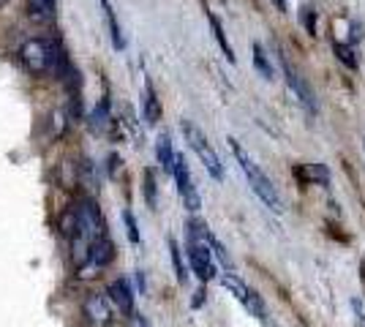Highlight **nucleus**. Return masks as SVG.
<instances>
[{
	"instance_id": "nucleus-1",
	"label": "nucleus",
	"mask_w": 365,
	"mask_h": 327,
	"mask_svg": "<svg viewBox=\"0 0 365 327\" xmlns=\"http://www.w3.org/2000/svg\"><path fill=\"white\" fill-rule=\"evenodd\" d=\"M19 61L33 77H46V74L63 77L68 71V58L58 38H28L19 47Z\"/></svg>"
},
{
	"instance_id": "nucleus-2",
	"label": "nucleus",
	"mask_w": 365,
	"mask_h": 327,
	"mask_svg": "<svg viewBox=\"0 0 365 327\" xmlns=\"http://www.w3.org/2000/svg\"><path fill=\"white\" fill-rule=\"evenodd\" d=\"M229 145H232V153H235V158L240 161V170H243V175L248 177V186L254 188V194H257L259 199L267 204L273 213H281V210H284V204H281V197H278L275 186L270 183V177H267V175H264V172L254 164V158L245 153L240 142L229 140Z\"/></svg>"
},
{
	"instance_id": "nucleus-3",
	"label": "nucleus",
	"mask_w": 365,
	"mask_h": 327,
	"mask_svg": "<svg viewBox=\"0 0 365 327\" xmlns=\"http://www.w3.org/2000/svg\"><path fill=\"white\" fill-rule=\"evenodd\" d=\"M180 128H182V134H185V140H188V145L197 150V156H199V161L205 164V170L210 172L215 180H221V177H224V170H221V161H218L215 150L210 147L207 137H205V134H202L191 120H182Z\"/></svg>"
},
{
	"instance_id": "nucleus-4",
	"label": "nucleus",
	"mask_w": 365,
	"mask_h": 327,
	"mask_svg": "<svg viewBox=\"0 0 365 327\" xmlns=\"http://www.w3.org/2000/svg\"><path fill=\"white\" fill-rule=\"evenodd\" d=\"M76 210V221H79V237H85L88 243L93 240H98V237H104V218L98 213V207L93 199H82V202L74 207Z\"/></svg>"
},
{
	"instance_id": "nucleus-5",
	"label": "nucleus",
	"mask_w": 365,
	"mask_h": 327,
	"mask_svg": "<svg viewBox=\"0 0 365 327\" xmlns=\"http://www.w3.org/2000/svg\"><path fill=\"white\" fill-rule=\"evenodd\" d=\"M172 175H175V183H178V191H180V197H182V204H185L191 213H197L199 207H202V199H199V191H197V186H194V180H191V170H188L182 153H175Z\"/></svg>"
},
{
	"instance_id": "nucleus-6",
	"label": "nucleus",
	"mask_w": 365,
	"mask_h": 327,
	"mask_svg": "<svg viewBox=\"0 0 365 327\" xmlns=\"http://www.w3.org/2000/svg\"><path fill=\"white\" fill-rule=\"evenodd\" d=\"M221 284L227 286L232 295L237 297L240 303H243L245 308H248V313H254L257 319H264V300L257 295V289H251L248 284H243V281L237 279V276H232V273H227V276H221Z\"/></svg>"
},
{
	"instance_id": "nucleus-7",
	"label": "nucleus",
	"mask_w": 365,
	"mask_h": 327,
	"mask_svg": "<svg viewBox=\"0 0 365 327\" xmlns=\"http://www.w3.org/2000/svg\"><path fill=\"white\" fill-rule=\"evenodd\" d=\"M112 259H115V243L104 234V237H98V240H93L91 243V249H88V262H85V267L79 270V276H82V279L96 276V270L107 267Z\"/></svg>"
},
{
	"instance_id": "nucleus-8",
	"label": "nucleus",
	"mask_w": 365,
	"mask_h": 327,
	"mask_svg": "<svg viewBox=\"0 0 365 327\" xmlns=\"http://www.w3.org/2000/svg\"><path fill=\"white\" fill-rule=\"evenodd\" d=\"M281 68H284V77H287V85L292 88V93L300 98V104H303L308 112H317V95L311 90V85H308V79L300 77V71L287 61V55H281Z\"/></svg>"
},
{
	"instance_id": "nucleus-9",
	"label": "nucleus",
	"mask_w": 365,
	"mask_h": 327,
	"mask_svg": "<svg viewBox=\"0 0 365 327\" xmlns=\"http://www.w3.org/2000/svg\"><path fill=\"white\" fill-rule=\"evenodd\" d=\"M85 316H88V322L91 327H109L112 325V306H109V300L104 295H91L85 300Z\"/></svg>"
},
{
	"instance_id": "nucleus-10",
	"label": "nucleus",
	"mask_w": 365,
	"mask_h": 327,
	"mask_svg": "<svg viewBox=\"0 0 365 327\" xmlns=\"http://www.w3.org/2000/svg\"><path fill=\"white\" fill-rule=\"evenodd\" d=\"M109 300L120 308L125 316H134V289L125 279H118L109 284Z\"/></svg>"
},
{
	"instance_id": "nucleus-11",
	"label": "nucleus",
	"mask_w": 365,
	"mask_h": 327,
	"mask_svg": "<svg viewBox=\"0 0 365 327\" xmlns=\"http://www.w3.org/2000/svg\"><path fill=\"white\" fill-rule=\"evenodd\" d=\"M155 156H158V164L164 167V172L172 175V167H175V150H172L169 134H161V137H158V142H155Z\"/></svg>"
},
{
	"instance_id": "nucleus-12",
	"label": "nucleus",
	"mask_w": 365,
	"mask_h": 327,
	"mask_svg": "<svg viewBox=\"0 0 365 327\" xmlns=\"http://www.w3.org/2000/svg\"><path fill=\"white\" fill-rule=\"evenodd\" d=\"M101 9H104V16H107V25H109V36H112V44H115V49H123V47H125V38H123L120 22H118V16H115V9L109 6V0H101Z\"/></svg>"
},
{
	"instance_id": "nucleus-13",
	"label": "nucleus",
	"mask_w": 365,
	"mask_h": 327,
	"mask_svg": "<svg viewBox=\"0 0 365 327\" xmlns=\"http://www.w3.org/2000/svg\"><path fill=\"white\" fill-rule=\"evenodd\" d=\"M55 14V0H28V16L33 22H46Z\"/></svg>"
},
{
	"instance_id": "nucleus-14",
	"label": "nucleus",
	"mask_w": 365,
	"mask_h": 327,
	"mask_svg": "<svg viewBox=\"0 0 365 327\" xmlns=\"http://www.w3.org/2000/svg\"><path fill=\"white\" fill-rule=\"evenodd\" d=\"M207 19H210V28H213V36H215V41H218V47L224 49V55H227L229 63H235V49H232V44L227 41V33H224V28H221L218 16H215L213 11H207Z\"/></svg>"
},
{
	"instance_id": "nucleus-15",
	"label": "nucleus",
	"mask_w": 365,
	"mask_h": 327,
	"mask_svg": "<svg viewBox=\"0 0 365 327\" xmlns=\"http://www.w3.org/2000/svg\"><path fill=\"white\" fill-rule=\"evenodd\" d=\"M145 120H148L150 125L161 120V104H158V98H155L153 85H148V88H145Z\"/></svg>"
},
{
	"instance_id": "nucleus-16",
	"label": "nucleus",
	"mask_w": 365,
	"mask_h": 327,
	"mask_svg": "<svg viewBox=\"0 0 365 327\" xmlns=\"http://www.w3.org/2000/svg\"><path fill=\"white\" fill-rule=\"evenodd\" d=\"M169 254H172V267H175V276L180 284L188 281V270H185V262H182V254H180V246L175 243V240H169Z\"/></svg>"
},
{
	"instance_id": "nucleus-17",
	"label": "nucleus",
	"mask_w": 365,
	"mask_h": 327,
	"mask_svg": "<svg viewBox=\"0 0 365 327\" xmlns=\"http://www.w3.org/2000/svg\"><path fill=\"white\" fill-rule=\"evenodd\" d=\"M254 66H257V71L262 74V79H273V66H270V58L264 55L262 44H254Z\"/></svg>"
},
{
	"instance_id": "nucleus-18",
	"label": "nucleus",
	"mask_w": 365,
	"mask_h": 327,
	"mask_svg": "<svg viewBox=\"0 0 365 327\" xmlns=\"http://www.w3.org/2000/svg\"><path fill=\"white\" fill-rule=\"evenodd\" d=\"M61 232L71 240V237H76V232H79V221H76V210L74 207H68V210H63L61 216Z\"/></svg>"
},
{
	"instance_id": "nucleus-19",
	"label": "nucleus",
	"mask_w": 365,
	"mask_h": 327,
	"mask_svg": "<svg viewBox=\"0 0 365 327\" xmlns=\"http://www.w3.org/2000/svg\"><path fill=\"white\" fill-rule=\"evenodd\" d=\"M303 172L308 175V177H311V180H319L322 186H327V183H330V172L324 170L322 164H308Z\"/></svg>"
},
{
	"instance_id": "nucleus-20",
	"label": "nucleus",
	"mask_w": 365,
	"mask_h": 327,
	"mask_svg": "<svg viewBox=\"0 0 365 327\" xmlns=\"http://www.w3.org/2000/svg\"><path fill=\"white\" fill-rule=\"evenodd\" d=\"M107 120H109V98H101V101H98V107L93 109V125H96V128H101Z\"/></svg>"
},
{
	"instance_id": "nucleus-21",
	"label": "nucleus",
	"mask_w": 365,
	"mask_h": 327,
	"mask_svg": "<svg viewBox=\"0 0 365 327\" xmlns=\"http://www.w3.org/2000/svg\"><path fill=\"white\" fill-rule=\"evenodd\" d=\"M123 224H125L128 240H131V243H139V227H137V218H134L131 210H123Z\"/></svg>"
},
{
	"instance_id": "nucleus-22",
	"label": "nucleus",
	"mask_w": 365,
	"mask_h": 327,
	"mask_svg": "<svg viewBox=\"0 0 365 327\" xmlns=\"http://www.w3.org/2000/svg\"><path fill=\"white\" fill-rule=\"evenodd\" d=\"M333 52L338 55V61H344L349 68H357V58H354V52H351V47H346V44H333Z\"/></svg>"
},
{
	"instance_id": "nucleus-23",
	"label": "nucleus",
	"mask_w": 365,
	"mask_h": 327,
	"mask_svg": "<svg viewBox=\"0 0 365 327\" xmlns=\"http://www.w3.org/2000/svg\"><path fill=\"white\" fill-rule=\"evenodd\" d=\"M145 199L150 207H155V175H153V170H145Z\"/></svg>"
},
{
	"instance_id": "nucleus-24",
	"label": "nucleus",
	"mask_w": 365,
	"mask_h": 327,
	"mask_svg": "<svg viewBox=\"0 0 365 327\" xmlns=\"http://www.w3.org/2000/svg\"><path fill=\"white\" fill-rule=\"evenodd\" d=\"M207 246H210V249H213L215 254H218V259H221V262H224V265H227V267H232V256H229V251L224 249V246H221V243H218V237H213V234H207Z\"/></svg>"
},
{
	"instance_id": "nucleus-25",
	"label": "nucleus",
	"mask_w": 365,
	"mask_h": 327,
	"mask_svg": "<svg viewBox=\"0 0 365 327\" xmlns=\"http://www.w3.org/2000/svg\"><path fill=\"white\" fill-rule=\"evenodd\" d=\"M131 325H134V327H148V319H145L142 313H134V316H131Z\"/></svg>"
},
{
	"instance_id": "nucleus-26",
	"label": "nucleus",
	"mask_w": 365,
	"mask_h": 327,
	"mask_svg": "<svg viewBox=\"0 0 365 327\" xmlns=\"http://www.w3.org/2000/svg\"><path fill=\"white\" fill-rule=\"evenodd\" d=\"M202 303H205V289H199V292H197V297H194V300H191V306H194V308H199V306H202Z\"/></svg>"
},
{
	"instance_id": "nucleus-27",
	"label": "nucleus",
	"mask_w": 365,
	"mask_h": 327,
	"mask_svg": "<svg viewBox=\"0 0 365 327\" xmlns=\"http://www.w3.org/2000/svg\"><path fill=\"white\" fill-rule=\"evenodd\" d=\"M275 3V9H278V11H287V0H273Z\"/></svg>"
},
{
	"instance_id": "nucleus-28",
	"label": "nucleus",
	"mask_w": 365,
	"mask_h": 327,
	"mask_svg": "<svg viewBox=\"0 0 365 327\" xmlns=\"http://www.w3.org/2000/svg\"><path fill=\"white\" fill-rule=\"evenodd\" d=\"M6 3H9V0H0V6H6Z\"/></svg>"
}]
</instances>
